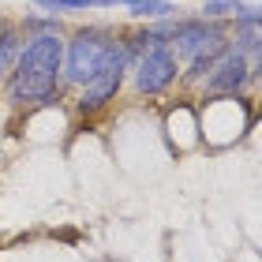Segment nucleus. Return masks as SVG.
Masks as SVG:
<instances>
[{
    "label": "nucleus",
    "mask_w": 262,
    "mask_h": 262,
    "mask_svg": "<svg viewBox=\"0 0 262 262\" xmlns=\"http://www.w3.org/2000/svg\"><path fill=\"white\" fill-rule=\"evenodd\" d=\"M23 41H27V30H23L15 19H0V86L8 82L11 68H15Z\"/></svg>",
    "instance_id": "423d86ee"
},
{
    "label": "nucleus",
    "mask_w": 262,
    "mask_h": 262,
    "mask_svg": "<svg viewBox=\"0 0 262 262\" xmlns=\"http://www.w3.org/2000/svg\"><path fill=\"white\" fill-rule=\"evenodd\" d=\"M255 79H258V64L247 60L244 53L229 49L202 79V98H240Z\"/></svg>",
    "instance_id": "39448f33"
},
{
    "label": "nucleus",
    "mask_w": 262,
    "mask_h": 262,
    "mask_svg": "<svg viewBox=\"0 0 262 262\" xmlns=\"http://www.w3.org/2000/svg\"><path fill=\"white\" fill-rule=\"evenodd\" d=\"M139 0H41V11H86V8H131Z\"/></svg>",
    "instance_id": "6e6552de"
},
{
    "label": "nucleus",
    "mask_w": 262,
    "mask_h": 262,
    "mask_svg": "<svg viewBox=\"0 0 262 262\" xmlns=\"http://www.w3.org/2000/svg\"><path fill=\"white\" fill-rule=\"evenodd\" d=\"M127 75L135 82L139 98H161L165 90H172L180 82V60H176V53L169 45H150L131 60Z\"/></svg>",
    "instance_id": "7ed1b4c3"
},
{
    "label": "nucleus",
    "mask_w": 262,
    "mask_h": 262,
    "mask_svg": "<svg viewBox=\"0 0 262 262\" xmlns=\"http://www.w3.org/2000/svg\"><path fill=\"white\" fill-rule=\"evenodd\" d=\"M60 64H64V34L38 30L27 34L19 60L4 82V101L11 109H38L60 101Z\"/></svg>",
    "instance_id": "f257e3e1"
},
{
    "label": "nucleus",
    "mask_w": 262,
    "mask_h": 262,
    "mask_svg": "<svg viewBox=\"0 0 262 262\" xmlns=\"http://www.w3.org/2000/svg\"><path fill=\"white\" fill-rule=\"evenodd\" d=\"M113 27H75L64 38V64H60V86H86L98 75V68L109 60L113 45H116Z\"/></svg>",
    "instance_id": "f03ea898"
},
{
    "label": "nucleus",
    "mask_w": 262,
    "mask_h": 262,
    "mask_svg": "<svg viewBox=\"0 0 262 262\" xmlns=\"http://www.w3.org/2000/svg\"><path fill=\"white\" fill-rule=\"evenodd\" d=\"M244 11V0H206L199 15L202 19H221V23H232L236 15Z\"/></svg>",
    "instance_id": "1a4fd4ad"
},
{
    "label": "nucleus",
    "mask_w": 262,
    "mask_h": 262,
    "mask_svg": "<svg viewBox=\"0 0 262 262\" xmlns=\"http://www.w3.org/2000/svg\"><path fill=\"white\" fill-rule=\"evenodd\" d=\"M127 11H131L135 23H158V19H172L180 8H176L172 0H139V4H131Z\"/></svg>",
    "instance_id": "0eeeda50"
},
{
    "label": "nucleus",
    "mask_w": 262,
    "mask_h": 262,
    "mask_svg": "<svg viewBox=\"0 0 262 262\" xmlns=\"http://www.w3.org/2000/svg\"><path fill=\"white\" fill-rule=\"evenodd\" d=\"M127 68H131V56H127V49H124V38L116 34V45H113L109 60L98 68V75H94L86 86H79L75 109H79V113H98V109H105L109 101H116V94H120L124 79H127Z\"/></svg>",
    "instance_id": "20e7f679"
}]
</instances>
